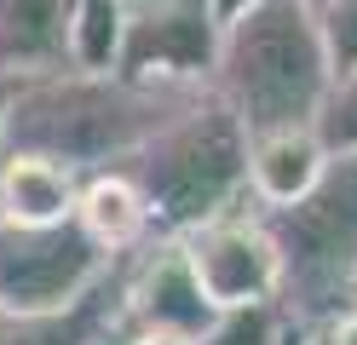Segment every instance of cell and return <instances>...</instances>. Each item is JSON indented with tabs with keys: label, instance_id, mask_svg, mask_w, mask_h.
Returning <instances> with one entry per match:
<instances>
[{
	"label": "cell",
	"instance_id": "obj_1",
	"mask_svg": "<svg viewBox=\"0 0 357 345\" xmlns=\"http://www.w3.org/2000/svg\"><path fill=\"white\" fill-rule=\"evenodd\" d=\"M202 92L208 86H144L116 75V69L35 75V81H17L6 104L0 155H40L86 178V173L121 167L144 138H155Z\"/></svg>",
	"mask_w": 357,
	"mask_h": 345
},
{
	"label": "cell",
	"instance_id": "obj_2",
	"mask_svg": "<svg viewBox=\"0 0 357 345\" xmlns=\"http://www.w3.org/2000/svg\"><path fill=\"white\" fill-rule=\"evenodd\" d=\"M328 58L317 35V12L305 0H259L219 35L213 58V98L225 104L242 132H282V127H311L328 98Z\"/></svg>",
	"mask_w": 357,
	"mask_h": 345
},
{
	"label": "cell",
	"instance_id": "obj_3",
	"mask_svg": "<svg viewBox=\"0 0 357 345\" xmlns=\"http://www.w3.org/2000/svg\"><path fill=\"white\" fill-rule=\"evenodd\" d=\"M121 173L144 190L162 236H185V230L254 201L248 196V132L213 98V86L190 109H178L155 138H144L121 161Z\"/></svg>",
	"mask_w": 357,
	"mask_h": 345
},
{
	"label": "cell",
	"instance_id": "obj_4",
	"mask_svg": "<svg viewBox=\"0 0 357 345\" xmlns=\"http://www.w3.org/2000/svg\"><path fill=\"white\" fill-rule=\"evenodd\" d=\"M277 253V311L317 322L357 305V155H328L323 178L288 207H259Z\"/></svg>",
	"mask_w": 357,
	"mask_h": 345
},
{
	"label": "cell",
	"instance_id": "obj_5",
	"mask_svg": "<svg viewBox=\"0 0 357 345\" xmlns=\"http://www.w3.org/2000/svg\"><path fill=\"white\" fill-rule=\"evenodd\" d=\"M219 35L225 29L208 0H127L116 75L144 86H208Z\"/></svg>",
	"mask_w": 357,
	"mask_h": 345
},
{
	"label": "cell",
	"instance_id": "obj_6",
	"mask_svg": "<svg viewBox=\"0 0 357 345\" xmlns=\"http://www.w3.org/2000/svg\"><path fill=\"white\" fill-rule=\"evenodd\" d=\"M116 270L75 224L17 230L0 224V305L6 311H63Z\"/></svg>",
	"mask_w": 357,
	"mask_h": 345
},
{
	"label": "cell",
	"instance_id": "obj_7",
	"mask_svg": "<svg viewBox=\"0 0 357 345\" xmlns=\"http://www.w3.org/2000/svg\"><path fill=\"white\" fill-rule=\"evenodd\" d=\"M213 305L196 270L185 259L178 236H155L144 247H132L127 259H116V334H139V328H162V334H190L202 339L213 328Z\"/></svg>",
	"mask_w": 357,
	"mask_h": 345
},
{
	"label": "cell",
	"instance_id": "obj_8",
	"mask_svg": "<svg viewBox=\"0 0 357 345\" xmlns=\"http://www.w3.org/2000/svg\"><path fill=\"white\" fill-rule=\"evenodd\" d=\"M178 247H185V259H190L213 311L265 305V299L277 305V253H271V236L259 224V201H242L231 213L185 230Z\"/></svg>",
	"mask_w": 357,
	"mask_h": 345
},
{
	"label": "cell",
	"instance_id": "obj_9",
	"mask_svg": "<svg viewBox=\"0 0 357 345\" xmlns=\"http://www.w3.org/2000/svg\"><path fill=\"white\" fill-rule=\"evenodd\" d=\"M75 69V0H0V75Z\"/></svg>",
	"mask_w": 357,
	"mask_h": 345
},
{
	"label": "cell",
	"instance_id": "obj_10",
	"mask_svg": "<svg viewBox=\"0 0 357 345\" xmlns=\"http://www.w3.org/2000/svg\"><path fill=\"white\" fill-rule=\"evenodd\" d=\"M70 224H75L98 253H109V259H127L132 247H144V242L155 236L150 201H144V190H139L121 167H104V173H86V178H81Z\"/></svg>",
	"mask_w": 357,
	"mask_h": 345
},
{
	"label": "cell",
	"instance_id": "obj_11",
	"mask_svg": "<svg viewBox=\"0 0 357 345\" xmlns=\"http://www.w3.org/2000/svg\"><path fill=\"white\" fill-rule=\"evenodd\" d=\"M328 150L311 127H282L248 138V196L259 207H288L323 178Z\"/></svg>",
	"mask_w": 357,
	"mask_h": 345
},
{
	"label": "cell",
	"instance_id": "obj_12",
	"mask_svg": "<svg viewBox=\"0 0 357 345\" xmlns=\"http://www.w3.org/2000/svg\"><path fill=\"white\" fill-rule=\"evenodd\" d=\"M75 190H81V178L70 167H58V161L0 155V224H17V230L70 224Z\"/></svg>",
	"mask_w": 357,
	"mask_h": 345
},
{
	"label": "cell",
	"instance_id": "obj_13",
	"mask_svg": "<svg viewBox=\"0 0 357 345\" xmlns=\"http://www.w3.org/2000/svg\"><path fill=\"white\" fill-rule=\"evenodd\" d=\"M116 339V270L63 311H6L0 345H104Z\"/></svg>",
	"mask_w": 357,
	"mask_h": 345
},
{
	"label": "cell",
	"instance_id": "obj_14",
	"mask_svg": "<svg viewBox=\"0 0 357 345\" xmlns=\"http://www.w3.org/2000/svg\"><path fill=\"white\" fill-rule=\"evenodd\" d=\"M127 0H75V69H116Z\"/></svg>",
	"mask_w": 357,
	"mask_h": 345
},
{
	"label": "cell",
	"instance_id": "obj_15",
	"mask_svg": "<svg viewBox=\"0 0 357 345\" xmlns=\"http://www.w3.org/2000/svg\"><path fill=\"white\" fill-rule=\"evenodd\" d=\"M288 334V316L265 299V305H236V311H219L213 328L202 334V345H282Z\"/></svg>",
	"mask_w": 357,
	"mask_h": 345
},
{
	"label": "cell",
	"instance_id": "obj_16",
	"mask_svg": "<svg viewBox=\"0 0 357 345\" xmlns=\"http://www.w3.org/2000/svg\"><path fill=\"white\" fill-rule=\"evenodd\" d=\"M311 132L323 138L328 155H357V75L328 81V98L317 109V121H311Z\"/></svg>",
	"mask_w": 357,
	"mask_h": 345
},
{
	"label": "cell",
	"instance_id": "obj_17",
	"mask_svg": "<svg viewBox=\"0 0 357 345\" xmlns=\"http://www.w3.org/2000/svg\"><path fill=\"white\" fill-rule=\"evenodd\" d=\"M317 12V35H323V58L328 75H357V0H323Z\"/></svg>",
	"mask_w": 357,
	"mask_h": 345
},
{
	"label": "cell",
	"instance_id": "obj_18",
	"mask_svg": "<svg viewBox=\"0 0 357 345\" xmlns=\"http://www.w3.org/2000/svg\"><path fill=\"white\" fill-rule=\"evenodd\" d=\"M116 345H202L190 334H162V328H139V334H116Z\"/></svg>",
	"mask_w": 357,
	"mask_h": 345
},
{
	"label": "cell",
	"instance_id": "obj_19",
	"mask_svg": "<svg viewBox=\"0 0 357 345\" xmlns=\"http://www.w3.org/2000/svg\"><path fill=\"white\" fill-rule=\"evenodd\" d=\"M208 6H213V17H219V29H225V23H236L242 12H254L259 0H208Z\"/></svg>",
	"mask_w": 357,
	"mask_h": 345
},
{
	"label": "cell",
	"instance_id": "obj_20",
	"mask_svg": "<svg viewBox=\"0 0 357 345\" xmlns=\"http://www.w3.org/2000/svg\"><path fill=\"white\" fill-rule=\"evenodd\" d=\"M12 92H17V81L0 75V132H6V104H12Z\"/></svg>",
	"mask_w": 357,
	"mask_h": 345
},
{
	"label": "cell",
	"instance_id": "obj_21",
	"mask_svg": "<svg viewBox=\"0 0 357 345\" xmlns=\"http://www.w3.org/2000/svg\"><path fill=\"white\" fill-rule=\"evenodd\" d=\"M282 345H300V328H294V322H288V334H282Z\"/></svg>",
	"mask_w": 357,
	"mask_h": 345
},
{
	"label": "cell",
	"instance_id": "obj_22",
	"mask_svg": "<svg viewBox=\"0 0 357 345\" xmlns=\"http://www.w3.org/2000/svg\"><path fill=\"white\" fill-rule=\"evenodd\" d=\"M305 6H323V0H305Z\"/></svg>",
	"mask_w": 357,
	"mask_h": 345
},
{
	"label": "cell",
	"instance_id": "obj_23",
	"mask_svg": "<svg viewBox=\"0 0 357 345\" xmlns=\"http://www.w3.org/2000/svg\"><path fill=\"white\" fill-rule=\"evenodd\" d=\"M0 316H6V305H0Z\"/></svg>",
	"mask_w": 357,
	"mask_h": 345
}]
</instances>
